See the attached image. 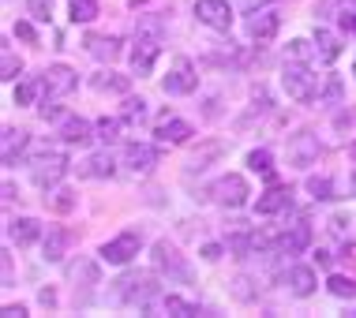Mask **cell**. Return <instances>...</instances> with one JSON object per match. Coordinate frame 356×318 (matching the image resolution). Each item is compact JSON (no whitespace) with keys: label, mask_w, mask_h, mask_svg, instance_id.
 Instances as JSON below:
<instances>
[{"label":"cell","mask_w":356,"mask_h":318,"mask_svg":"<svg viewBox=\"0 0 356 318\" xmlns=\"http://www.w3.org/2000/svg\"><path fill=\"white\" fill-rule=\"evenodd\" d=\"M158 277L150 274V269H131V274H124L120 281H113V296H117L120 303H143L147 307L150 300H158Z\"/></svg>","instance_id":"cell-1"},{"label":"cell","mask_w":356,"mask_h":318,"mask_svg":"<svg viewBox=\"0 0 356 318\" xmlns=\"http://www.w3.org/2000/svg\"><path fill=\"white\" fill-rule=\"evenodd\" d=\"M154 269H158L161 277H169V285H191L195 281L191 262L169 244V240H158V244H154Z\"/></svg>","instance_id":"cell-2"},{"label":"cell","mask_w":356,"mask_h":318,"mask_svg":"<svg viewBox=\"0 0 356 318\" xmlns=\"http://www.w3.org/2000/svg\"><path fill=\"white\" fill-rule=\"evenodd\" d=\"M282 83H285V94L293 101H315V94H319V75H312V67H307L304 60H285L282 67Z\"/></svg>","instance_id":"cell-3"},{"label":"cell","mask_w":356,"mask_h":318,"mask_svg":"<svg viewBox=\"0 0 356 318\" xmlns=\"http://www.w3.org/2000/svg\"><path fill=\"white\" fill-rule=\"evenodd\" d=\"M64 172H68V158H64V150H56V147H42L31 158V176H34V184L45 187V191L60 184Z\"/></svg>","instance_id":"cell-4"},{"label":"cell","mask_w":356,"mask_h":318,"mask_svg":"<svg viewBox=\"0 0 356 318\" xmlns=\"http://www.w3.org/2000/svg\"><path fill=\"white\" fill-rule=\"evenodd\" d=\"M248 180L240 176V172H225V176H218L214 180V187H210V199L214 202H221L225 210H240L248 202Z\"/></svg>","instance_id":"cell-5"},{"label":"cell","mask_w":356,"mask_h":318,"mask_svg":"<svg viewBox=\"0 0 356 318\" xmlns=\"http://www.w3.org/2000/svg\"><path fill=\"white\" fill-rule=\"evenodd\" d=\"M139 247H143V236H139V233H120V236L105 240L98 255H102L109 266H124V262H131V258L139 255Z\"/></svg>","instance_id":"cell-6"},{"label":"cell","mask_w":356,"mask_h":318,"mask_svg":"<svg viewBox=\"0 0 356 318\" xmlns=\"http://www.w3.org/2000/svg\"><path fill=\"white\" fill-rule=\"evenodd\" d=\"M199 86V75H195V64L188 60V56H177L169 67V75L161 79V90L165 94H191Z\"/></svg>","instance_id":"cell-7"},{"label":"cell","mask_w":356,"mask_h":318,"mask_svg":"<svg viewBox=\"0 0 356 318\" xmlns=\"http://www.w3.org/2000/svg\"><path fill=\"white\" fill-rule=\"evenodd\" d=\"M319 139H315L312 131H300V135H293L289 139V165H296V169H307V165H315L319 161Z\"/></svg>","instance_id":"cell-8"},{"label":"cell","mask_w":356,"mask_h":318,"mask_svg":"<svg viewBox=\"0 0 356 318\" xmlns=\"http://www.w3.org/2000/svg\"><path fill=\"white\" fill-rule=\"evenodd\" d=\"M42 79H45V98H64V94L75 90L79 75H75L68 64H53V67H45V72H42Z\"/></svg>","instance_id":"cell-9"},{"label":"cell","mask_w":356,"mask_h":318,"mask_svg":"<svg viewBox=\"0 0 356 318\" xmlns=\"http://www.w3.org/2000/svg\"><path fill=\"white\" fill-rule=\"evenodd\" d=\"M195 15H199V23L210 26V31H229V26H233V12H229L225 0H199Z\"/></svg>","instance_id":"cell-10"},{"label":"cell","mask_w":356,"mask_h":318,"mask_svg":"<svg viewBox=\"0 0 356 318\" xmlns=\"http://www.w3.org/2000/svg\"><path fill=\"white\" fill-rule=\"evenodd\" d=\"M154 135H158V142H172V147H180V142H188L191 135H195V128H191L188 120L165 112V117L158 120V128H154Z\"/></svg>","instance_id":"cell-11"},{"label":"cell","mask_w":356,"mask_h":318,"mask_svg":"<svg viewBox=\"0 0 356 318\" xmlns=\"http://www.w3.org/2000/svg\"><path fill=\"white\" fill-rule=\"evenodd\" d=\"M26 147H31V135L23 128H4V135H0V161L4 165H19Z\"/></svg>","instance_id":"cell-12"},{"label":"cell","mask_w":356,"mask_h":318,"mask_svg":"<svg viewBox=\"0 0 356 318\" xmlns=\"http://www.w3.org/2000/svg\"><path fill=\"white\" fill-rule=\"evenodd\" d=\"M124 165L131 172H139V176H147V172L158 165V150L147 147V142H128V147H124Z\"/></svg>","instance_id":"cell-13"},{"label":"cell","mask_w":356,"mask_h":318,"mask_svg":"<svg viewBox=\"0 0 356 318\" xmlns=\"http://www.w3.org/2000/svg\"><path fill=\"white\" fill-rule=\"evenodd\" d=\"M307 244H312V225L300 221V225H293L289 233H282V236L274 240V251L277 255H300Z\"/></svg>","instance_id":"cell-14"},{"label":"cell","mask_w":356,"mask_h":318,"mask_svg":"<svg viewBox=\"0 0 356 318\" xmlns=\"http://www.w3.org/2000/svg\"><path fill=\"white\" fill-rule=\"evenodd\" d=\"M158 53H161V37L139 34L136 49H131V67H136V75H150V67H154V60H158Z\"/></svg>","instance_id":"cell-15"},{"label":"cell","mask_w":356,"mask_h":318,"mask_svg":"<svg viewBox=\"0 0 356 318\" xmlns=\"http://www.w3.org/2000/svg\"><path fill=\"white\" fill-rule=\"evenodd\" d=\"M277 26H282V19H277L274 12H255L252 19H248V34L255 37L259 45H266V42H274V34H277Z\"/></svg>","instance_id":"cell-16"},{"label":"cell","mask_w":356,"mask_h":318,"mask_svg":"<svg viewBox=\"0 0 356 318\" xmlns=\"http://www.w3.org/2000/svg\"><path fill=\"white\" fill-rule=\"evenodd\" d=\"M86 53L90 56H98V60H117L120 56V37H113V34H86Z\"/></svg>","instance_id":"cell-17"},{"label":"cell","mask_w":356,"mask_h":318,"mask_svg":"<svg viewBox=\"0 0 356 318\" xmlns=\"http://www.w3.org/2000/svg\"><path fill=\"white\" fill-rule=\"evenodd\" d=\"M72 244H75V236L68 233V228H49V236H45V244H42V251H45L42 258L45 262H60Z\"/></svg>","instance_id":"cell-18"},{"label":"cell","mask_w":356,"mask_h":318,"mask_svg":"<svg viewBox=\"0 0 356 318\" xmlns=\"http://www.w3.org/2000/svg\"><path fill=\"white\" fill-rule=\"evenodd\" d=\"M68 281H72L75 288H94V285L102 281V269H98V262H94V258H79V262L68 266Z\"/></svg>","instance_id":"cell-19"},{"label":"cell","mask_w":356,"mask_h":318,"mask_svg":"<svg viewBox=\"0 0 356 318\" xmlns=\"http://www.w3.org/2000/svg\"><path fill=\"white\" fill-rule=\"evenodd\" d=\"M293 202V191L289 187H270L266 195H259V202H255V214H263V217H270V214H282V210Z\"/></svg>","instance_id":"cell-20"},{"label":"cell","mask_w":356,"mask_h":318,"mask_svg":"<svg viewBox=\"0 0 356 318\" xmlns=\"http://www.w3.org/2000/svg\"><path fill=\"white\" fill-rule=\"evenodd\" d=\"M285 281H289V292L304 300V296L315 292V269H312V266H289Z\"/></svg>","instance_id":"cell-21"},{"label":"cell","mask_w":356,"mask_h":318,"mask_svg":"<svg viewBox=\"0 0 356 318\" xmlns=\"http://www.w3.org/2000/svg\"><path fill=\"white\" fill-rule=\"evenodd\" d=\"M90 131H94V128H90L83 117H64V120H60V139L68 142V147H83V142H90V139H94Z\"/></svg>","instance_id":"cell-22"},{"label":"cell","mask_w":356,"mask_h":318,"mask_svg":"<svg viewBox=\"0 0 356 318\" xmlns=\"http://www.w3.org/2000/svg\"><path fill=\"white\" fill-rule=\"evenodd\" d=\"M113 172H117V165H113L109 153H90L86 161H79V176L86 180H109Z\"/></svg>","instance_id":"cell-23"},{"label":"cell","mask_w":356,"mask_h":318,"mask_svg":"<svg viewBox=\"0 0 356 318\" xmlns=\"http://www.w3.org/2000/svg\"><path fill=\"white\" fill-rule=\"evenodd\" d=\"M8 236H12V244H19V247H31L34 240L42 236V225H38L34 217H19L8 225Z\"/></svg>","instance_id":"cell-24"},{"label":"cell","mask_w":356,"mask_h":318,"mask_svg":"<svg viewBox=\"0 0 356 318\" xmlns=\"http://www.w3.org/2000/svg\"><path fill=\"white\" fill-rule=\"evenodd\" d=\"M90 86L98 94H128L131 90V79H128V75H117V72H98L90 79Z\"/></svg>","instance_id":"cell-25"},{"label":"cell","mask_w":356,"mask_h":318,"mask_svg":"<svg viewBox=\"0 0 356 318\" xmlns=\"http://www.w3.org/2000/svg\"><path fill=\"white\" fill-rule=\"evenodd\" d=\"M161 311L177 315V318H199V315H203V311H199V303H188V300H180V296H161Z\"/></svg>","instance_id":"cell-26"},{"label":"cell","mask_w":356,"mask_h":318,"mask_svg":"<svg viewBox=\"0 0 356 318\" xmlns=\"http://www.w3.org/2000/svg\"><path fill=\"white\" fill-rule=\"evenodd\" d=\"M42 94H45V79H42V75H38V79H26V83L15 86V105H34Z\"/></svg>","instance_id":"cell-27"},{"label":"cell","mask_w":356,"mask_h":318,"mask_svg":"<svg viewBox=\"0 0 356 318\" xmlns=\"http://www.w3.org/2000/svg\"><path fill=\"white\" fill-rule=\"evenodd\" d=\"M315 49H319L323 60H338V56H341V42L330 31H323V26H319V31H315Z\"/></svg>","instance_id":"cell-28"},{"label":"cell","mask_w":356,"mask_h":318,"mask_svg":"<svg viewBox=\"0 0 356 318\" xmlns=\"http://www.w3.org/2000/svg\"><path fill=\"white\" fill-rule=\"evenodd\" d=\"M259 247V240H255V233H233L229 236V251H233L236 258H248Z\"/></svg>","instance_id":"cell-29"},{"label":"cell","mask_w":356,"mask_h":318,"mask_svg":"<svg viewBox=\"0 0 356 318\" xmlns=\"http://www.w3.org/2000/svg\"><path fill=\"white\" fill-rule=\"evenodd\" d=\"M45 206H53L56 214H68V210H75V191L72 187H56L53 195H45Z\"/></svg>","instance_id":"cell-30"},{"label":"cell","mask_w":356,"mask_h":318,"mask_svg":"<svg viewBox=\"0 0 356 318\" xmlns=\"http://www.w3.org/2000/svg\"><path fill=\"white\" fill-rule=\"evenodd\" d=\"M221 153H225V147H221V142H207V147L199 150L195 158H191V165H188V169H191V172H203L214 158H221Z\"/></svg>","instance_id":"cell-31"},{"label":"cell","mask_w":356,"mask_h":318,"mask_svg":"<svg viewBox=\"0 0 356 318\" xmlns=\"http://www.w3.org/2000/svg\"><path fill=\"white\" fill-rule=\"evenodd\" d=\"M326 288H330V296H338V300H356V281L353 277L334 274L330 281H326Z\"/></svg>","instance_id":"cell-32"},{"label":"cell","mask_w":356,"mask_h":318,"mask_svg":"<svg viewBox=\"0 0 356 318\" xmlns=\"http://www.w3.org/2000/svg\"><path fill=\"white\" fill-rule=\"evenodd\" d=\"M307 191H312V199H319V202L338 199L334 195V180L330 176H307Z\"/></svg>","instance_id":"cell-33"},{"label":"cell","mask_w":356,"mask_h":318,"mask_svg":"<svg viewBox=\"0 0 356 318\" xmlns=\"http://www.w3.org/2000/svg\"><path fill=\"white\" fill-rule=\"evenodd\" d=\"M72 8V23H90V19H98V4L94 0H68Z\"/></svg>","instance_id":"cell-34"},{"label":"cell","mask_w":356,"mask_h":318,"mask_svg":"<svg viewBox=\"0 0 356 318\" xmlns=\"http://www.w3.org/2000/svg\"><path fill=\"white\" fill-rule=\"evenodd\" d=\"M19 72H23V60L12 49H4V56H0V79L12 83V79H19Z\"/></svg>","instance_id":"cell-35"},{"label":"cell","mask_w":356,"mask_h":318,"mask_svg":"<svg viewBox=\"0 0 356 318\" xmlns=\"http://www.w3.org/2000/svg\"><path fill=\"white\" fill-rule=\"evenodd\" d=\"M270 150H252L248 153V165H252V172H263V176H274V165H270Z\"/></svg>","instance_id":"cell-36"},{"label":"cell","mask_w":356,"mask_h":318,"mask_svg":"<svg viewBox=\"0 0 356 318\" xmlns=\"http://www.w3.org/2000/svg\"><path fill=\"white\" fill-rule=\"evenodd\" d=\"M143 117H147V101H143V98H128V101H124V120H128V124H143Z\"/></svg>","instance_id":"cell-37"},{"label":"cell","mask_w":356,"mask_h":318,"mask_svg":"<svg viewBox=\"0 0 356 318\" xmlns=\"http://www.w3.org/2000/svg\"><path fill=\"white\" fill-rule=\"evenodd\" d=\"M26 12H31L38 23H49V15H53V0H26Z\"/></svg>","instance_id":"cell-38"},{"label":"cell","mask_w":356,"mask_h":318,"mask_svg":"<svg viewBox=\"0 0 356 318\" xmlns=\"http://www.w3.org/2000/svg\"><path fill=\"white\" fill-rule=\"evenodd\" d=\"M94 131H98V139H102V142H117L120 120H109V117H105V120H98V128H94Z\"/></svg>","instance_id":"cell-39"},{"label":"cell","mask_w":356,"mask_h":318,"mask_svg":"<svg viewBox=\"0 0 356 318\" xmlns=\"http://www.w3.org/2000/svg\"><path fill=\"white\" fill-rule=\"evenodd\" d=\"M139 34H147V37H161V34H165V23H161L158 15H147V19H139Z\"/></svg>","instance_id":"cell-40"},{"label":"cell","mask_w":356,"mask_h":318,"mask_svg":"<svg viewBox=\"0 0 356 318\" xmlns=\"http://www.w3.org/2000/svg\"><path fill=\"white\" fill-rule=\"evenodd\" d=\"M0 277H4V288L8 285H15V269H12V255H0Z\"/></svg>","instance_id":"cell-41"},{"label":"cell","mask_w":356,"mask_h":318,"mask_svg":"<svg viewBox=\"0 0 356 318\" xmlns=\"http://www.w3.org/2000/svg\"><path fill=\"white\" fill-rule=\"evenodd\" d=\"M15 37H23L26 45H38V34H34V26L26 23V19H23V23H15Z\"/></svg>","instance_id":"cell-42"},{"label":"cell","mask_w":356,"mask_h":318,"mask_svg":"<svg viewBox=\"0 0 356 318\" xmlns=\"http://www.w3.org/2000/svg\"><path fill=\"white\" fill-rule=\"evenodd\" d=\"M338 23H341V31H345V34H356V8H353V12H349V8H345Z\"/></svg>","instance_id":"cell-43"},{"label":"cell","mask_w":356,"mask_h":318,"mask_svg":"<svg viewBox=\"0 0 356 318\" xmlns=\"http://www.w3.org/2000/svg\"><path fill=\"white\" fill-rule=\"evenodd\" d=\"M289 45H293V49H289L293 60H307V42H289Z\"/></svg>","instance_id":"cell-44"},{"label":"cell","mask_w":356,"mask_h":318,"mask_svg":"<svg viewBox=\"0 0 356 318\" xmlns=\"http://www.w3.org/2000/svg\"><path fill=\"white\" fill-rule=\"evenodd\" d=\"M4 318H26V307L23 303H4Z\"/></svg>","instance_id":"cell-45"},{"label":"cell","mask_w":356,"mask_h":318,"mask_svg":"<svg viewBox=\"0 0 356 318\" xmlns=\"http://www.w3.org/2000/svg\"><path fill=\"white\" fill-rule=\"evenodd\" d=\"M203 258H207V262H218V258H221V244H207L203 247Z\"/></svg>","instance_id":"cell-46"},{"label":"cell","mask_w":356,"mask_h":318,"mask_svg":"<svg viewBox=\"0 0 356 318\" xmlns=\"http://www.w3.org/2000/svg\"><path fill=\"white\" fill-rule=\"evenodd\" d=\"M326 98H330V101L341 98V83H338V79H330V86H326Z\"/></svg>","instance_id":"cell-47"},{"label":"cell","mask_w":356,"mask_h":318,"mask_svg":"<svg viewBox=\"0 0 356 318\" xmlns=\"http://www.w3.org/2000/svg\"><path fill=\"white\" fill-rule=\"evenodd\" d=\"M56 117H60V109H56V105H49V101H45V105H42V120H56Z\"/></svg>","instance_id":"cell-48"},{"label":"cell","mask_w":356,"mask_h":318,"mask_svg":"<svg viewBox=\"0 0 356 318\" xmlns=\"http://www.w3.org/2000/svg\"><path fill=\"white\" fill-rule=\"evenodd\" d=\"M38 300H42L45 307H53L56 303V292H53V288H42V296H38Z\"/></svg>","instance_id":"cell-49"},{"label":"cell","mask_w":356,"mask_h":318,"mask_svg":"<svg viewBox=\"0 0 356 318\" xmlns=\"http://www.w3.org/2000/svg\"><path fill=\"white\" fill-rule=\"evenodd\" d=\"M349 153H353V158H356V142H353V147H349Z\"/></svg>","instance_id":"cell-50"},{"label":"cell","mask_w":356,"mask_h":318,"mask_svg":"<svg viewBox=\"0 0 356 318\" xmlns=\"http://www.w3.org/2000/svg\"><path fill=\"white\" fill-rule=\"evenodd\" d=\"M353 75H356V64H353Z\"/></svg>","instance_id":"cell-51"},{"label":"cell","mask_w":356,"mask_h":318,"mask_svg":"<svg viewBox=\"0 0 356 318\" xmlns=\"http://www.w3.org/2000/svg\"><path fill=\"white\" fill-rule=\"evenodd\" d=\"M353 4H356V0H353Z\"/></svg>","instance_id":"cell-52"}]
</instances>
